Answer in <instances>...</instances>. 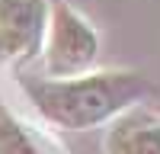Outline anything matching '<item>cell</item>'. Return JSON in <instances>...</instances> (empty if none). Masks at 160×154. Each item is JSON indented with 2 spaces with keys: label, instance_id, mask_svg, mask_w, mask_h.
I'll return each mask as SVG.
<instances>
[{
  "label": "cell",
  "instance_id": "1",
  "mask_svg": "<svg viewBox=\"0 0 160 154\" xmlns=\"http://www.w3.org/2000/svg\"><path fill=\"white\" fill-rule=\"evenodd\" d=\"M148 77L138 71H96L68 80H32L26 93L48 122L68 132L93 128L131 109L148 93Z\"/></svg>",
  "mask_w": 160,
  "mask_h": 154
},
{
  "label": "cell",
  "instance_id": "2",
  "mask_svg": "<svg viewBox=\"0 0 160 154\" xmlns=\"http://www.w3.org/2000/svg\"><path fill=\"white\" fill-rule=\"evenodd\" d=\"M45 35V68L55 80L90 74L93 61L99 58V35L77 10H71L68 3H55Z\"/></svg>",
  "mask_w": 160,
  "mask_h": 154
},
{
  "label": "cell",
  "instance_id": "3",
  "mask_svg": "<svg viewBox=\"0 0 160 154\" xmlns=\"http://www.w3.org/2000/svg\"><path fill=\"white\" fill-rule=\"evenodd\" d=\"M48 0H0V58H26L48 32Z\"/></svg>",
  "mask_w": 160,
  "mask_h": 154
},
{
  "label": "cell",
  "instance_id": "4",
  "mask_svg": "<svg viewBox=\"0 0 160 154\" xmlns=\"http://www.w3.org/2000/svg\"><path fill=\"white\" fill-rule=\"evenodd\" d=\"M106 154H160V119L125 116L106 138Z\"/></svg>",
  "mask_w": 160,
  "mask_h": 154
},
{
  "label": "cell",
  "instance_id": "5",
  "mask_svg": "<svg viewBox=\"0 0 160 154\" xmlns=\"http://www.w3.org/2000/svg\"><path fill=\"white\" fill-rule=\"evenodd\" d=\"M0 154H38L26 128L16 119H10L7 112H0Z\"/></svg>",
  "mask_w": 160,
  "mask_h": 154
}]
</instances>
